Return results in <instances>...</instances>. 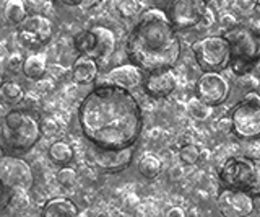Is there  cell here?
<instances>
[{"instance_id": "6da1fadb", "label": "cell", "mask_w": 260, "mask_h": 217, "mask_svg": "<svg viewBox=\"0 0 260 217\" xmlns=\"http://www.w3.org/2000/svg\"><path fill=\"white\" fill-rule=\"evenodd\" d=\"M78 124L94 147H132L142 134V106L125 88L96 85L80 104Z\"/></svg>"}, {"instance_id": "7a4b0ae2", "label": "cell", "mask_w": 260, "mask_h": 217, "mask_svg": "<svg viewBox=\"0 0 260 217\" xmlns=\"http://www.w3.org/2000/svg\"><path fill=\"white\" fill-rule=\"evenodd\" d=\"M130 64L143 72L173 69L181 59L182 46L179 33L169 23L165 10L148 9L140 12L127 38Z\"/></svg>"}, {"instance_id": "3957f363", "label": "cell", "mask_w": 260, "mask_h": 217, "mask_svg": "<svg viewBox=\"0 0 260 217\" xmlns=\"http://www.w3.org/2000/svg\"><path fill=\"white\" fill-rule=\"evenodd\" d=\"M226 38L231 51L230 69L236 75H246L260 62V33L247 25H234L226 30Z\"/></svg>"}, {"instance_id": "277c9868", "label": "cell", "mask_w": 260, "mask_h": 217, "mask_svg": "<svg viewBox=\"0 0 260 217\" xmlns=\"http://www.w3.org/2000/svg\"><path fill=\"white\" fill-rule=\"evenodd\" d=\"M43 135L39 119L28 110H8L2 123V139L5 146L16 152H26L35 147Z\"/></svg>"}, {"instance_id": "5b68a950", "label": "cell", "mask_w": 260, "mask_h": 217, "mask_svg": "<svg viewBox=\"0 0 260 217\" xmlns=\"http://www.w3.org/2000/svg\"><path fill=\"white\" fill-rule=\"evenodd\" d=\"M221 188H231L260 198V158L231 157L219 168Z\"/></svg>"}, {"instance_id": "8992f818", "label": "cell", "mask_w": 260, "mask_h": 217, "mask_svg": "<svg viewBox=\"0 0 260 217\" xmlns=\"http://www.w3.org/2000/svg\"><path fill=\"white\" fill-rule=\"evenodd\" d=\"M231 132L241 141L260 139V95L247 93L236 104L230 116Z\"/></svg>"}, {"instance_id": "52a82bcc", "label": "cell", "mask_w": 260, "mask_h": 217, "mask_svg": "<svg viewBox=\"0 0 260 217\" xmlns=\"http://www.w3.org/2000/svg\"><path fill=\"white\" fill-rule=\"evenodd\" d=\"M192 52L203 72H219L221 74L223 70L230 67L231 51L223 35H211L197 39L192 44Z\"/></svg>"}, {"instance_id": "ba28073f", "label": "cell", "mask_w": 260, "mask_h": 217, "mask_svg": "<svg viewBox=\"0 0 260 217\" xmlns=\"http://www.w3.org/2000/svg\"><path fill=\"white\" fill-rule=\"evenodd\" d=\"M210 9L208 0H168L165 13L173 28L181 33L199 28Z\"/></svg>"}, {"instance_id": "9c48e42d", "label": "cell", "mask_w": 260, "mask_h": 217, "mask_svg": "<svg viewBox=\"0 0 260 217\" xmlns=\"http://www.w3.org/2000/svg\"><path fill=\"white\" fill-rule=\"evenodd\" d=\"M54 23L51 18H47L46 15L41 13H32L28 15L23 20V23L18 25L16 30V38L18 43L24 47V49L35 51L44 47L54 36Z\"/></svg>"}, {"instance_id": "30bf717a", "label": "cell", "mask_w": 260, "mask_h": 217, "mask_svg": "<svg viewBox=\"0 0 260 217\" xmlns=\"http://www.w3.org/2000/svg\"><path fill=\"white\" fill-rule=\"evenodd\" d=\"M230 93V80L219 72H203L195 84V98H199L210 108L223 104Z\"/></svg>"}, {"instance_id": "8fae6325", "label": "cell", "mask_w": 260, "mask_h": 217, "mask_svg": "<svg viewBox=\"0 0 260 217\" xmlns=\"http://www.w3.org/2000/svg\"><path fill=\"white\" fill-rule=\"evenodd\" d=\"M0 178L12 191H28L35 183L29 164L16 157H5L0 162Z\"/></svg>"}, {"instance_id": "7c38bea8", "label": "cell", "mask_w": 260, "mask_h": 217, "mask_svg": "<svg viewBox=\"0 0 260 217\" xmlns=\"http://www.w3.org/2000/svg\"><path fill=\"white\" fill-rule=\"evenodd\" d=\"M216 206L223 217H249L255 209V198L239 189L221 188Z\"/></svg>"}, {"instance_id": "4fadbf2b", "label": "cell", "mask_w": 260, "mask_h": 217, "mask_svg": "<svg viewBox=\"0 0 260 217\" xmlns=\"http://www.w3.org/2000/svg\"><path fill=\"white\" fill-rule=\"evenodd\" d=\"M134 154L135 146L125 149H100L91 146V158L94 165L108 173H119L127 170L132 165Z\"/></svg>"}, {"instance_id": "5bb4252c", "label": "cell", "mask_w": 260, "mask_h": 217, "mask_svg": "<svg viewBox=\"0 0 260 217\" xmlns=\"http://www.w3.org/2000/svg\"><path fill=\"white\" fill-rule=\"evenodd\" d=\"M98 84L96 85H114L119 88H125V90H132L143 85L145 80V72L134 66V64H120V66L111 69L106 72L104 75H98Z\"/></svg>"}, {"instance_id": "9a60e30c", "label": "cell", "mask_w": 260, "mask_h": 217, "mask_svg": "<svg viewBox=\"0 0 260 217\" xmlns=\"http://www.w3.org/2000/svg\"><path fill=\"white\" fill-rule=\"evenodd\" d=\"M143 88L146 95H150L151 98H168L177 88V78L174 75L173 69H162L148 72L143 80Z\"/></svg>"}, {"instance_id": "2e32d148", "label": "cell", "mask_w": 260, "mask_h": 217, "mask_svg": "<svg viewBox=\"0 0 260 217\" xmlns=\"http://www.w3.org/2000/svg\"><path fill=\"white\" fill-rule=\"evenodd\" d=\"M93 33L96 36V49L93 59L100 62H106L112 58L114 51H116V35L108 26H93Z\"/></svg>"}, {"instance_id": "e0dca14e", "label": "cell", "mask_w": 260, "mask_h": 217, "mask_svg": "<svg viewBox=\"0 0 260 217\" xmlns=\"http://www.w3.org/2000/svg\"><path fill=\"white\" fill-rule=\"evenodd\" d=\"M100 75V64L96 59L88 58V56H80V58L73 62L72 67V80L75 84L86 85L91 84Z\"/></svg>"}, {"instance_id": "ac0fdd59", "label": "cell", "mask_w": 260, "mask_h": 217, "mask_svg": "<svg viewBox=\"0 0 260 217\" xmlns=\"http://www.w3.org/2000/svg\"><path fill=\"white\" fill-rule=\"evenodd\" d=\"M41 217H80V209L69 198H52L43 206Z\"/></svg>"}, {"instance_id": "d6986e66", "label": "cell", "mask_w": 260, "mask_h": 217, "mask_svg": "<svg viewBox=\"0 0 260 217\" xmlns=\"http://www.w3.org/2000/svg\"><path fill=\"white\" fill-rule=\"evenodd\" d=\"M23 75L29 80H41L47 72V54L35 52L23 61Z\"/></svg>"}, {"instance_id": "ffe728a7", "label": "cell", "mask_w": 260, "mask_h": 217, "mask_svg": "<svg viewBox=\"0 0 260 217\" xmlns=\"http://www.w3.org/2000/svg\"><path fill=\"white\" fill-rule=\"evenodd\" d=\"M138 172H140L146 180L158 178L162 172V162L158 155L151 154V152H145L142 157L138 158Z\"/></svg>"}, {"instance_id": "44dd1931", "label": "cell", "mask_w": 260, "mask_h": 217, "mask_svg": "<svg viewBox=\"0 0 260 217\" xmlns=\"http://www.w3.org/2000/svg\"><path fill=\"white\" fill-rule=\"evenodd\" d=\"M47 155L55 165H59V167H67L69 164H72L73 157H75V154H73V149L63 141L52 142L51 146H49Z\"/></svg>"}, {"instance_id": "7402d4cb", "label": "cell", "mask_w": 260, "mask_h": 217, "mask_svg": "<svg viewBox=\"0 0 260 217\" xmlns=\"http://www.w3.org/2000/svg\"><path fill=\"white\" fill-rule=\"evenodd\" d=\"M73 46L80 52V56H88L93 58L94 49H96V36L93 33V30H81L73 36Z\"/></svg>"}, {"instance_id": "603a6c76", "label": "cell", "mask_w": 260, "mask_h": 217, "mask_svg": "<svg viewBox=\"0 0 260 217\" xmlns=\"http://www.w3.org/2000/svg\"><path fill=\"white\" fill-rule=\"evenodd\" d=\"M4 17L10 25L18 26L23 20L28 17V9L26 4L23 0H8L4 7Z\"/></svg>"}, {"instance_id": "cb8c5ba5", "label": "cell", "mask_w": 260, "mask_h": 217, "mask_svg": "<svg viewBox=\"0 0 260 217\" xmlns=\"http://www.w3.org/2000/svg\"><path fill=\"white\" fill-rule=\"evenodd\" d=\"M0 93H2L5 103H20L24 96V88L15 80H8V82H4Z\"/></svg>"}, {"instance_id": "d4e9b609", "label": "cell", "mask_w": 260, "mask_h": 217, "mask_svg": "<svg viewBox=\"0 0 260 217\" xmlns=\"http://www.w3.org/2000/svg\"><path fill=\"white\" fill-rule=\"evenodd\" d=\"M200 157H202L200 149L195 144H185L179 150V158H181V162L184 165H195L200 160Z\"/></svg>"}, {"instance_id": "484cf974", "label": "cell", "mask_w": 260, "mask_h": 217, "mask_svg": "<svg viewBox=\"0 0 260 217\" xmlns=\"http://www.w3.org/2000/svg\"><path fill=\"white\" fill-rule=\"evenodd\" d=\"M117 12L122 18H134L140 15V4L137 0H119L117 2Z\"/></svg>"}, {"instance_id": "4316f807", "label": "cell", "mask_w": 260, "mask_h": 217, "mask_svg": "<svg viewBox=\"0 0 260 217\" xmlns=\"http://www.w3.org/2000/svg\"><path fill=\"white\" fill-rule=\"evenodd\" d=\"M187 111L193 119H199V121H203L210 116V106H207L205 103H202L199 98H192L187 104Z\"/></svg>"}, {"instance_id": "83f0119b", "label": "cell", "mask_w": 260, "mask_h": 217, "mask_svg": "<svg viewBox=\"0 0 260 217\" xmlns=\"http://www.w3.org/2000/svg\"><path fill=\"white\" fill-rule=\"evenodd\" d=\"M257 0H233V10L239 17H250L257 10Z\"/></svg>"}, {"instance_id": "f1b7e54d", "label": "cell", "mask_w": 260, "mask_h": 217, "mask_svg": "<svg viewBox=\"0 0 260 217\" xmlns=\"http://www.w3.org/2000/svg\"><path fill=\"white\" fill-rule=\"evenodd\" d=\"M77 180H78V175L77 172L73 170L70 167H62L59 172H57V181H59L62 186L65 188H72L77 184Z\"/></svg>"}, {"instance_id": "f546056e", "label": "cell", "mask_w": 260, "mask_h": 217, "mask_svg": "<svg viewBox=\"0 0 260 217\" xmlns=\"http://www.w3.org/2000/svg\"><path fill=\"white\" fill-rule=\"evenodd\" d=\"M60 5L70 7V9H78V10H91L94 7L100 5L103 0H55Z\"/></svg>"}, {"instance_id": "4dcf8cb0", "label": "cell", "mask_w": 260, "mask_h": 217, "mask_svg": "<svg viewBox=\"0 0 260 217\" xmlns=\"http://www.w3.org/2000/svg\"><path fill=\"white\" fill-rule=\"evenodd\" d=\"M8 203L16 209H24L28 207L29 199L26 196V191H12L10 198H8Z\"/></svg>"}, {"instance_id": "1f68e13d", "label": "cell", "mask_w": 260, "mask_h": 217, "mask_svg": "<svg viewBox=\"0 0 260 217\" xmlns=\"http://www.w3.org/2000/svg\"><path fill=\"white\" fill-rule=\"evenodd\" d=\"M23 67V59H21V54L18 52H13L8 56L7 59V69L10 72H20Z\"/></svg>"}, {"instance_id": "d6a6232c", "label": "cell", "mask_w": 260, "mask_h": 217, "mask_svg": "<svg viewBox=\"0 0 260 217\" xmlns=\"http://www.w3.org/2000/svg\"><path fill=\"white\" fill-rule=\"evenodd\" d=\"M8 189L7 186H5V183L2 181V178H0V204H4L5 201L8 203V198H10V195H8Z\"/></svg>"}, {"instance_id": "836d02e7", "label": "cell", "mask_w": 260, "mask_h": 217, "mask_svg": "<svg viewBox=\"0 0 260 217\" xmlns=\"http://www.w3.org/2000/svg\"><path fill=\"white\" fill-rule=\"evenodd\" d=\"M166 215H168V217H187L185 212H184V209H182V207H179V206L171 207Z\"/></svg>"}, {"instance_id": "e575fe53", "label": "cell", "mask_w": 260, "mask_h": 217, "mask_svg": "<svg viewBox=\"0 0 260 217\" xmlns=\"http://www.w3.org/2000/svg\"><path fill=\"white\" fill-rule=\"evenodd\" d=\"M7 113H8V108H7L5 101H0V116H5Z\"/></svg>"}, {"instance_id": "d590c367", "label": "cell", "mask_w": 260, "mask_h": 217, "mask_svg": "<svg viewBox=\"0 0 260 217\" xmlns=\"http://www.w3.org/2000/svg\"><path fill=\"white\" fill-rule=\"evenodd\" d=\"M7 155H5V147L2 146V144H0V162H2V160L5 158Z\"/></svg>"}, {"instance_id": "8d00e7d4", "label": "cell", "mask_w": 260, "mask_h": 217, "mask_svg": "<svg viewBox=\"0 0 260 217\" xmlns=\"http://www.w3.org/2000/svg\"><path fill=\"white\" fill-rule=\"evenodd\" d=\"M2 85H4V78H2V74H0V88H2Z\"/></svg>"}, {"instance_id": "74e56055", "label": "cell", "mask_w": 260, "mask_h": 217, "mask_svg": "<svg viewBox=\"0 0 260 217\" xmlns=\"http://www.w3.org/2000/svg\"><path fill=\"white\" fill-rule=\"evenodd\" d=\"M190 217H203V215H190Z\"/></svg>"}, {"instance_id": "f35d334b", "label": "cell", "mask_w": 260, "mask_h": 217, "mask_svg": "<svg viewBox=\"0 0 260 217\" xmlns=\"http://www.w3.org/2000/svg\"><path fill=\"white\" fill-rule=\"evenodd\" d=\"M257 4H258V7H260V0H257Z\"/></svg>"}, {"instance_id": "ab89813d", "label": "cell", "mask_w": 260, "mask_h": 217, "mask_svg": "<svg viewBox=\"0 0 260 217\" xmlns=\"http://www.w3.org/2000/svg\"><path fill=\"white\" fill-rule=\"evenodd\" d=\"M258 33H260V26H258Z\"/></svg>"}]
</instances>
